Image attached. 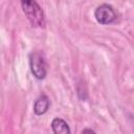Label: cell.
<instances>
[{
	"label": "cell",
	"instance_id": "8992f818",
	"mask_svg": "<svg viewBox=\"0 0 134 134\" xmlns=\"http://www.w3.org/2000/svg\"><path fill=\"white\" fill-rule=\"evenodd\" d=\"M87 132H89V133H95V131L92 130V129H84L82 131V133H87Z\"/></svg>",
	"mask_w": 134,
	"mask_h": 134
},
{
	"label": "cell",
	"instance_id": "277c9868",
	"mask_svg": "<svg viewBox=\"0 0 134 134\" xmlns=\"http://www.w3.org/2000/svg\"><path fill=\"white\" fill-rule=\"evenodd\" d=\"M50 106V100L46 94H41L34 104V112L36 115H43L45 114Z\"/></svg>",
	"mask_w": 134,
	"mask_h": 134
},
{
	"label": "cell",
	"instance_id": "7a4b0ae2",
	"mask_svg": "<svg viewBox=\"0 0 134 134\" xmlns=\"http://www.w3.org/2000/svg\"><path fill=\"white\" fill-rule=\"evenodd\" d=\"M29 67L32 75L38 80H43L46 76L47 69H46V62L44 57L38 52H31L29 54Z\"/></svg>",
	"mask_w": 134,
	"mask_h": 134
},
{
	"label": "cell",
	"instance_id": "6da1fadb",
	"mask_svg": "<svg viewBox=\"0 0 134 134\" xmlns=\"http://www.w3.org/2000/svg\"><path fill=\"white\" fill-rule=\"evenodd\" d=\"M21 6L32 26H44L45 16L43 9L36 0H21Z\"/></svg>",
	"mask_w": 134,
	"mask_h": 134
},
{
	"label": "cell",
	"instance_id": "5b68a950",
	"mask_svg": "<svg viewBox=\"0 0 134 134\" xmlns=\"http://www.w3.org/2000/svg\"><path fill=\"white\" fill-rule=\"evenodd\" d=\"M51 129L53 131V133L55 134H69L71 133V130L68 126V124L62 119V118H53V120L51 121Z\"/></svg>",
	"mask_w": 134,
	"mask_h": 134
},
{
	"label": "cell",
	"instance_id": "3957f363",
	"mask_svg": "<svg viewBox=\"0 0 134 134\" xmlns=\"http://www.w3.org/2000/svg\"><path fill=\"white\" fill-rule=\"evenodd\" d=\"M94 17L98 23L103 25H108L113 23L117 19V14L112 5L104 3L96 7L94 12Z\"/></svg>",
	"mask_w": 134,
	"mask_h": 134
}]
</instances>
